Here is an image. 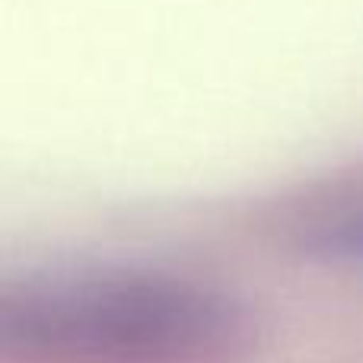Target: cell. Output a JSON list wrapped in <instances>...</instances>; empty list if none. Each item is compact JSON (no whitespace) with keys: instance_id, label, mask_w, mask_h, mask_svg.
Wrapping results in <instances>:
<instances>
[{"instance_id":"cell-1","label":"cell","mask_w":363,"mask_h":363,"mask_svg":"<svg viewBox=\"0 0 363 363\" xmlns=\"http://www.w3.org/2000/svg\"><path fill=\"white\" fill-rule=\"evenodd\" d=\"M239 338L226 296L172 277H57L4 300L6 347L51 363H211Z\"/></svg>"}]
</instances>
